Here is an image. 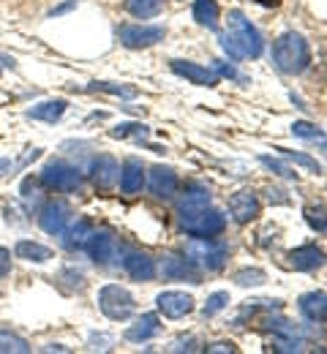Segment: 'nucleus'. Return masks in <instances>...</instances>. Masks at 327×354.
<instances>
[{"mask_svg":"<svg viewBox=\"0 0 327 354\" xmlns=\"http://www.w3.org/2000/svg\"><path fill=\"white\" fill-rule=\"evenodd\" d=\"M303 216H306V223H308L314 232H319V234H327V205H325V202H317V205H306Z\"/></svg>","mask_w":327,"mask_h":354,"instance_id":"26","label":"nucleus"},{"mask_svg":"<svg viewBox=\"0 0 327 354\" xmlns=\"http://www.w3.org/2000/svg\"><path fill=\"white\" fill-rule=\"evenodd\" d=\"M325 262H327V254L319 245H314V243L300 245V248H295L289 254V265L295 267V270H300V272H311V270L322 267Z\"/></svg>","mask_w":327,"mask_h":354,"instance_id":"14","label":"nucleus"},{"mask_svg":"<svg viewBox=\"0 0 327 354\" xmlns=\"http://www.w3.org/2000/svg\"><path fill=\"white\" fill-rule=\"evenodd\" d=\"M224 226H227V216L221 210H213V207H205L199 216H194L191 221L183 223V229L191 237H216L224 232Z\"/></svg>","mask_w":327,"mask_h":354,"instance_id":"7","label":"nucleus"},{"mask_svg":"<svg viewBox=\"0 0 327 354\" xmlns=\"http://www.w3.org/2000/svg\"><path fill=\"white\" fill-rule=\"evenodd\" d=\"M207 352L216 354V352H237V349H234V344H227V341H218V344L207 346Z\"/></svg>","mask_w":327,"mask_h":354,"instance_id":"38","label":"nucleus"},{"mask_svg":"<svg viewBox=\"0 0 327 354\" xmlns=\"http://www.w3.org/2000/svg\"><path fill=\"white\" fill-rule=\"evenodd\" d=\"M98 308H101V313H104L106 319L123 322V319H129V316L134 313L137 303H134V297H131L129 289H123V286H118V283H106V286H101V292H98Z\"/></svg>","mask_w":327,"mask_h":354,"instance_id":"3","label":"nucleus"},{"mask_svg":"<svg viewBox=\"0 0 327 354\" xmlns=\"http://www.w3.org/2000/svg\"><path fill=\"white\" fill-rule=\"evenodd\" d=\"M3 68H14V60L8 57V55H0V71Z\"/></svg>","mask_w":327,"mask_h":354,"instance_id":"42","label":"nucleus"},{"mask_svg":"<svg viewBox=\"0 0 327 354\" xmlns=\"http://www.w3.org/2000/svg\"><path fill=\"white\" fill-rule=\"evenodd\" d=\"M227 306H230V295H227V292H213V295L207 297L202 313H205V319H213L218 310H224Z\"/></svg>","mask_w":327,"mask_h":354,"instance_id":"31","label":"nucleus"},{"mask_svg":"<svg viewBox=\"0 0 327 354\" xmlns=\"http://www.w3.org/2000/svg\"><path fill=\"white\" fill-rule=\"evenodd\" d=\"M77 6V0H66V3H60L57 8H52V17H57V14H66V11H71Z\"/></svg>","mask_w":327,"mask_h":354,"instance_id":"39","label":"nucleus"},{"mask_svg":"<svg viewBox=\"0 0 327 354\" xmlns=\"http://www.w3.org/2000/svg\"><path fill=\"white\" fill-rule=\"evenodd\" d=\"M8 270H11V251L0 245V278H6Z\"/></svg>","mask_w":327,"mask_h":354,"instance_id":"36","label":"nucleus"},{"mask_svg":"<svg viewBox=\"0 0 327 354\" xmlns=\"http://www.w3.org/2000/svg\"><path fill=\"white\" fill-rule=\"evenodd\" d=\"M205 207H210V194L205 191V188H199V185H194L191 191H188L186 196L180 199V205H178V213H180V221L186 223L191 221L194 216H199Z\"/></svg>","mask_w":327,"mask_h":354,"instance_id":"16","label":"nucleus"},{"mask_svg":"<svg viewBox=\"0 0 327 354\" xmlns=\"http://www.w3.org/2000/svg\"><path fill=\"white\" fill-rule=\"evenodd\" d=\"M218 17H221V8L216 0H196L194 3V19L210 30H218Z\"/></svg>","mask_w":327,"mask_h":354,"instance_id":"24","label":"nucleus"},{"mask_svg":"<svg viewBox=\"0 0 327 354\" xmlns=\"http://www.w3.org/2000/svg\"><path fill=\"white\" fill-rule=\"evenodd\" d=\"M216 68H218L221 74H227V77H234V71H232V68H230V66H224V63H218Z\"/></svg>","mask_w":327,"mask_h":354,"instance_id":"43","label":"nucleus"},{"mask_svg":"<svg viewBox=\"0 0 327 354\" xmlns=\"http://www.w3.org/2000/svg\"><path fill=\"white\" fill-rule=\"evenodd\" d=\"M88 90H101V93H109V95H123V98H137L140 90L129 88V85H115V82H91Z\"/></svg>","mask_w":327,"mask_h":354,"instance_id":"29","label":"nucleus"},{"mask_svg":"<svg viewBox=\"0 0 327 354\" xmlns=\"http://www.w3.org/2000/svg\"><path fill=\"white\" fill-rule=\"evenodd\" d=\"M112 136H115V139H126V136H137V139H144V136H147V126H142V123H126V126H118V129H112Z\"/></svg>","mask_w":327,"mask_h":354,"instance_id":"33","label":"nucleus"},{"mask_svg":"<svg viewBox=\"0 0 327 354\" xmlns=\"http://www.w3.org/2000/svg\"><path fill=\"white\" fill-rule=\"evenodd\" d=\"M221 46H224V52L234 57V60H243V57H251V60H256L262 52H265V44H262V36H259V30L245 19V14L243 11H230V30H227V36L221 39Z\"/></svg>","mask_w":327,"mask_h":354,"instance_id":"1","label":"nucleus"},{"mask_svg":"<svg viewBox=\"0 0 327 354\" xmlns=\"http://www.w3.org/2000/svg\"><path fill=\"white\" fill-rule=\"evenodd\" d=\"M66 106H68V104H66L63 98H52V101H41L39 106L28 109V118H33V120H44V123H57V120L63 118Z\"/></svg>","mask_w":327,"mask_h":354,"instance_id":"22","label":"nucleus"},{"mask_svg":"<svg viewBox=\"0 0 327 354\" xmlns=\"http://www.w3.org/2000/svg\"><path fill=\"white\" fill-rule=\"evenodd\" d=\"M142 185H144V167L137 158H129L123 164V169H120V191L126 196H134V194L142 191Z\"/></svg>","mask_w":327,"mask_h":354,"instance_id":"18","label":"nucleus"},{"mask_svg":"<svg viewBox=\"0 0 327 354\" xmlns=\"http://www.w3.org/2000/svg\"><path fill=\"white\" fill-rule=\"evenodd\" d=\"M281 153L286 156V158H292L295 164H300V167H306L308 172H314V175H322V167H319V161L317 158H311V156H303V153H295V150H286V147H279Z\"/></svg>","mask_w":327,"mask_h":354,"instance_id":"32","label":"nucleus"},{"mask_svg":"<svg viewBox=\"0 0 327 354\" xmlns=\"http://www.w3.org/2000/svg\"><path fill=\"white\" fill-rule=\"evenodd\" d=\"M123 267L126 272L134 278V281H153L156 278V262L147 257V254H140V251H131L126 259H123Z\"/></svg>","mask_w":327,"mask_h":354,"instance_id":"19","label":"nucleus"},{"mask_svg":"<svg viewBox=\"0 0 327 354\" xmlns=\"http://www.w3.org/2000/svg\"><path fill=\"white\" fill-rule=\"evenodd\" d=\"M234 281L240 283V286H259V283H265L268 281V275L262 272V270H251V267H245V270H237L234 272Z\"/></svg>","mask_w":327,"mask_h":354,"instance_id":"30","label":"nucleus"},{"mask_svg":"<svg viewBox=\"0 0 327 354\" xmlns=\"http://www.w3.org/2000/svg\"><path fill=\"white\" fill-rule=\"evenodd\" d=\"M126 8L137 19H150L161 11V0H126Z\"/></svg>","mask_w":327,"mask_h":354,"instance_id":"27","label":"nucleus"},{"mask_svg":"<svg viewBox=\"0 0 327 354\" xmlns=\"http://www.w3.org/2000/svg\"><path fill=\"white\" fill-rule=\"evenodd\" d=\"M91 180H93L95 188L112 191L118 185V180H120V164L112 156H98L91 164Z\"/></svg>","mask_w":327,"mask_h":354,"instance_id":"9","label":"nucleus"},{"mask_svg":"<svg viewBox=\"0 0 327 354\" xmlns=\"http://www.w3.org/2000/svg\"><path fill=\"white\" fill-rule=\"evenodd\" d=\"M186 254L191 257L188 262L199 265L202 270H221L224 262H227V245L224 243H213L210 237H196L191 240L186 248Z\"/></svg>","mask_w":327,"mask_h":354,"instance_id":"4","label":"nucleus"},{"mask_svg":"<svg viewBox=\"0 0 327 354\" xmlns=\"http://www.w3.org/2000/svg\"><path fill=\"white\" fill-rule=\"evenodd\" d=\"M68 221H71V207L66 202H47L39 213V223L47 234H63Z\"/></svg>","mask_w":327,"mask_h":354,"instance_id":"10","label":"nucleus"},{"mask_svg":"<svg viewBox=\"0 0 327 354\" xmlns=\"http://www.w3.org/2000/svg\"><path fill=\"white\" fill-rule=\"evenodd\" d=\"M30 346L25 338L8 333V330H0V354H28Z\"/></svg>","mask_w":327,"mask_h":354,"instance_id":"28","label":"nucleus"},{"mask_svg":"<svg viewBox=\"0 0 327 354\" xmlns=\"http://www.w3.org/2000/svg\"><path fill=\"white\" fill-rule=\"evenodd\" d=\"M41 180L55 191H80L82 185V175L63 161H49L41 172Z\"/></svg>","mask_w":327,"mask_h":354,"instance_id":"6","label":"nucleus"},{"mask_svg":"<svg viewBox=\"0 0 327 354\" xmlns=\"http://www.w3.org/2000/svg\"><path fill=\"white\" fill-rule=\"evenodd\" d=\"M172 71H175L178 77H186L188 82H194V85H202V88H213V85H218V71L205 68V66H199V63L172 60Z\"/></svg>","mask_w":327,"mask_h":354,"instance_id":"13","label":"nucleus"},{"mask_svg":"<svg viewBox=\"0 0 327 354\" xmlns=\"http://www.w3.org/2000/svg\"><path fill=\"white\" fill-rule=\"evenodd\" d=\"M161 275L169 278V281H191V283H199V270L194 267V262L186 259H178V257H164L161 262Z\"/></svg>","mask_w":327,"mask_h":354,"instance_id":"17","label":"nucleus"},{"mask_svg":"<svg viewBox=\"0 0 327 354\" xmlns=\"http://www.w3.org/2000/svg\"><path fill=\"white\" fill-rule=\"evenodd\" d=\"M39 156H41V150H39V147H30V150H28V153L19 158V164H17V167H28V164H30V161H36Z\"/></svg>","mask_w":327,"mask_h":354,"instance_id":"37","label":"nucleus"},{"mask_svg":"<svg viewBox=\"0 0 327 354\" xmlns=\"http://www.w3.org/2000/svg\"><path fill=\"white\" fill-rule=\"evenodd\" d=\"M259 161H262V164H265L268 169H273V172H276V175H281V177H297L295 172H292V169H286V167H283L281 161H273L270 156H262Z\"/></svg>","mask_w":327,"mask_h":354,"instance_id":"35","label":"nucleus"},{"mask_svg":"<svg viewBox=\"0 0 327 354\" xmlns=\"http://www.w3.org/2000/svg\"><path fill=\"white\" fill-rule=\"evenodd\" d=\"M300 313L311 322H327V295L325 292H308L300 297Z\"/></svg>","mask_w":327,"mask_h":354,"instance_id":"21","label":"nucleus"},{"mask_svg":"<svg viewBox=\"0 0 327 354\" xmlns=\"http://www.w3.org/2000/svg\"><path fill=\"white\" fill-rule=\"evenodd\" d=\"M44 352H68V349H66V346H47Z\"/></svg>","mask_w":327,"mask_h":354,"instance_id":"44","label":"nucleus"},{"mask_svg":"<svg viewBox=\"0 0 327 354\" xmlns=\"http://www.w3.org/2000/svg\"><path fill=\"white\" fill-rule=\"evenodd\" d=\"M273 60L279 66L281 74H303L311 63V49H308V41L300 36V33H283L276 46H273Z\"/></svg>","mask_w":327,"mask_h":354,"instance_id":"2","label":"nucleus"},{"mask_svg":"<svg viewBox=\"0 0 327 354\" xmlns=\"http://www.w3.org/2000/svg\"><path fill=\"white\" fill-rule=\"evenodd\" d=\"M118 36H120V44L129 49H147L164 39V28L161 25H123Z\"/></svg>","mask_w":327,"mask_h":354,"instance_id":"5","label":"nucleus"},{"mask_svg":"<svg viewBox=\"0 0 327 354\" xmlns=\"http://www.w3.org/2000/svg\"><path fill=\"white\" fill-rule=\"evenodd\" d=\"M156 306L167 319H183L186 313L194 310V297L186 292H161L156 297Z\"/></svg>","mask_w":327,"mask_h":354,"instance_id":"11","label":"nucleus"},{"mask_svg":"<svg viewBox=\"0 0 327 354\" xmlns=\"http://www.w3.org/2000/svg\"><path fill=\"white\" fill-rule=\"evenodd\" d=\"M63 234H66V248H85V243H88V237L93 234V223L85 221V218H80V221L71 223V229H63Z\"/></svg>","mask_w":327,"mask_h":354,"instance_id":"25","label":"nucleus"},{"mask_svg":"<svg viewBox=\"0 0 327 354\" xmlns=\"http://www.w3.org/2000/svg\"><path fill=\"white\" fill-rule=\"evenodd\" d=\"M150 194L158 199H169L178 191V175L169 167H153L150 169Z\"/></svg>","mask_w":327,"mask_h":354,"instance_id":"15","label":"nucleus"},{"mask_svg":"<svg viewBox=\"0 0 327 354\" xmlns=\"http://www.w3.org/2000/svg\"><path fill=\"white\" fill-rule=\"evenodd\" d=\"M292 133H295V136H303V139H322V142L327 139L322 129H317V126H311V123H306V120L295 123V126H292Z\"/></svg>","mask_w":327,"mask_h":354,"instance_id":"34","label":"nucleus"},{"mask_svg":"<svg viewBox=\"0 0 327 354\" xmlns=\"http://www.w3.org/2000/svg\"><path fill=\"white\" fill-rule=\"evenodd\" d=\"M259 210H262V205L254 191H237L230 199V213L237 223H251L259 216Z\"/></svg>","mask_w":327,"mask_h":354,"instance_id":"12","label":"nucleus"},{"mask_svg":"<svg viewBox=\"0 0 327 354\" xmlns=\"http://www.w3.org/2000/svg\"><path fill=\"white\" fill-rule=\"evenodd\" d=\"M11 169H14V167H11V161H8V158H0V177H6Z\"/></svg>","mask_w":327,"mask_h":354,"instance_id":"40","label":"nucleus"},{"mask_svg":"<svg viewBox=\"0 0 327 354\" xmlns=\"http://www.w3.org/2000/svg\"><path fill=\"white\" fill-rule=\"evenodd\" d=\"M254 3H259V6H265V8H279L283 0H254Z\"/></svg>","mask_w":327,"mask_h":354,"instance_id":"41","label":"nucleus"},{"mask_svg":"<svg viewBox=\"0 0 327 354\" xmlns=\"http://www.w3.org/2000/svg\"><path fill=\"white\" fill-rule=\"evenodd\" d=\"M85 248H88L91 259L101 267L112 265V262L118 259V240H115L109 232H93V234L88 237V243H85Z\"/></svg>","mask_w":327,"mask_h":354,"instance_id":"8","label":"nucleus"},{"mask_svg":"<svg viewBox=\"0 0 327 354\" xmlns=\"http://www.w3.org/2000/svg\"><path fill=\"white\" fill-rule=\"evenodd\" d=\"M158 330H161L158 316H156V313H144V316H140V319L126 330V341H134V344L150 341L153 335H158Z\"/></svg>","mask_w":327,"mask_h":354,"instance_id":"20","label":"nucleus"},{"mask_svg":"<svg viewBox=\"0 0 327 354\" xmlns=\"http://www.w3.org/2000/svg\"><path fill=\"white\" fill-rule=\"evenodd\" d=\"M14 254H17V259L36 262V265H41V262H49V259H52V251H49L47 245L33 243V240H19V243L14 245Z\"/></svg>","mask_w":327,"mask_h":354,"instance_id":"23","label":"nucleus"}]
</instances>
